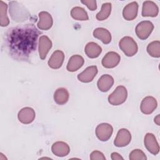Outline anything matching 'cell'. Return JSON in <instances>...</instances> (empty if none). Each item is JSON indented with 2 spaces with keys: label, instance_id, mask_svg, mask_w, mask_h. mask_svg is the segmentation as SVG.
<instances>
[{
  "label": "cell",
  "instance_id": "6da1fadb",
  "mask_svg": "<svg viewBox=\"0 0 160 160\" xmlns=\"http://www.w3.org/2000/svg\"><path fill=\"white\" fill-rule=\"evenodd\" d=\"M40 34L32 24L18 25L9 29L4 40L7 52L16 60H28L36 49Z\"/></svg>",
  "mask_w": 160,
  "mask_h": 160
},
{
  "label": "cell",
  "instance_id": "7a4b0ae2",
  "mask_svg": "<svg viewBox=\"0 0 160 160\" xmlns=\"http://www.w3.org/2000/svg\"><path fill=\"white\" fill-rule=\"evenodd\" d=\"M9 12L12 19L16 22H22L28 19L30 14L27 9L17 1L9 2Z\"/></svg>",
  "mask_w": 160,
  "mask_h": 160
},
{
  "label": "cell",
  "instance_id": "3957f363",
  "mask_svg": "<svg viewBox=\"0 0 160 160\" xmlns=\"http://www.w3.org/2000/svg\"><path fill=\"white\" fill-rule=\"evenodd\" d=\"M119 46L125 55L129 57L135 55L138 50L137 43L131 37L129 36H125L122 38L119 42Z\"/></svg>",
  "mask_w": 160,
  "mask_h": 160
},
{
  "label": "cell",
  "instance_id": "277c9868",
  "mask_svg": "<svg viewBox=\"0 0 160 160\" xmlns=\"http://www.w3.org/2000/svg\"><path fill=\"white\" fill-rule=\"evenodd\" d=\"M128 97V91L123 86H118L108 96L109 102L114 106H118L125 102Z\"/></svg>",
  "mask_w": 160,
  "mask_h": 160
},
{
  "label": "cell",
  "instance_id": "5b68a950",
  "mask_svg": "<svg viewBox=\"0 0 160 160\" xmlns=\"http://www.w3.org/2000/svg\"><path fill=\"white\" fill-rule=\"evenodd\" d=\"M154 29L153 24L149 21H143L138 24L136 27V34L142 40L147 39Z\"/></svg>",
  "mask_w": 160,
  "mask_h": 160
},
{
  "label": "cell",
  "instance_id": "8992f818",
  "mask_svg": "<svg viewBox=\"0 0 160 160\" xmlns=\"http://www.w3.org/2000/svg\"><path fill=\"white\" fill-rule=\"evenodd\" d=\"M112 132V126L108 123H101L96 128V135L101 141H106L109 140Z\"/></svg>",
  "mask_w": 160,
  "mask_h": 160
},
{
  "label": "cell",
  "instance_id": "52a82bcc",
  "mask_svg": "<svg viewBox=\"0 0 160 160\" xmlns=\"http://www.w3.org/2000/svg\"><path fill=\"white\" fill-rule=\"evenodd\" d=\"M131 140L130 132L124 128L118 131L116 137L114 141V144L117 147H124L128 145Z\"/></svg>",
  "mask_w": 160,
  "mask_h": 160
},
{
  "label": "cell",
  "instance_id": "ba28073f",
  "mask_svg": "<svg viewBox=\"0 0 160 160\" xmlns=\"http://www.w3.org/2000/svg\"><path fill=\"white\" fill-rule=\"evenodd\" d=\"M144 146L147 150L154 155L159 152V146L155 136L152 133H147L144 137Z\"/></svg>",
  "mask_w": 160,
  "mask_h": 160
},
{
  "label": "cell",
  "instance_id": "9c48e42d",
  "mask_svg": "<svg viewBox=\"0 0 160 160\" xmlns=\"http://www.w3.org/2000/svg\"><path fill=\"white\" fill-rule=\"evenodd\" d=\"M121 57L116 52L111 51L108 52L102 59V65L106 68H113L120 62Z\"/></svg>",
  "mask_w": 160,
  "mask_h": 160
},
{
  "label": "cell",
  "instance_id": "30bf717a",
  "mask_svg": "<svg viewBox=\"0 0 160 160\" xmlns=\"http://www.w3.org/2000/svg\"><path fill=\"white\" fill-rule=\"evenodd\" d=\"M36 116L34 110L29 107H26L21 109L18 115L19 121L23 124H30L31 123Z\"/></svg>",
  "mask_w": 160,
  "mask_h": 160
},
{
  "label": "cell",
  "instance_id": "8fae6325",
  "mask_svg": "<svg viewBox=\"0 0 160 160\" xmlns=\"http://www.w3.org/2000/svg\"><path fill=\"white\" fill-rule=\"evenodd\" d=\"M158 105L156 99L152 96H147L144 98L140 106L141 111L145 114H149L152 113Z\"/></svg>",
  "mask_w": 160,
  "mask_h": 160
},
{
  "label": "cell",
  "instance_id": "7c38bea8",
  "mask_svg": "<svg viewBox=\"0 0 160 160\" xmlns=\"http://www.w3.org/2000/svg\"><path fill=\"white\" fill-rule=\"evenodd\" d=\"M39 21L38 22V27L41 30L49 29L53 24V20L51 15L46 11H41L39 13Z\"/></svg>",
  "mask_w": 160,
  "mask_h": 160
},
{
  "label": "cell",
  "instance_id": "4fadbf2b",
  "mask_svg": "<svg viewBox=\"0 0 160 160\" xmlns=\"http://www.w3.org/2000/svg\"><path fill=\"white\" fill-rule=\"evenodd\" d=\"M52 47V42L46 36H41L39 39V54L41 59H44Z\"/></svg>",
  "mask_w": 160,
  "mask_h": 160
},
{
  "label": "cell",
  "instance_id": "5bb4252c",
  "mask_svg": "<svg viewBox=\"0 0 160 160\" xmlns=\"http://www.w3.org/2000/svg\"><path fill=\"white\" fill-rule=\"evenodd\" d=\"M64 59V54L62 51L56 50L51 55L48 61V66L52 69H59L62 65Z\"/></svg>",
  "mask_w": 160,
  "mask_h": 160
},
{
  "label": "cell",
  "instance_id": "9a60e30c",
  "mask_svg": "<svg viewBox=\"0 0 160 160\" xmlns=\"http://www.w3.org/2000/svg\"><path fill=\"white\" fill-rule=\"evenodd\" d=\"M97 73L98 68L96 66H89L78 75V79L82 82H89L93 80Z\"/></svg>",
  "mask_w": 160,
  "mask_h": 160
},
{
  "label": "cell",
  "instance_id": "2e32d148",
  "mask_svg": "<svg viewBox=\"0 0 160 160\" xmlns=\"http://www.w3.org/2000/svg\"><path fill=\"white\" fill-rule=\"evenodd\" d=\"M159 8L156 4L151 1L143 2L142 9V16L143 17H155L158 16Z\"/></svg>",
  "mask_w": 160,
  "mask_h": 160
},
{
  "label": "cell",
  "instance_id": "e0dca14e",
  "mask_svg": "<svg viewBox=\"0 0 160 160\" xmlns=\"http://www.w3.org/2000/svg\"><path fill=\"white\" fill-rule=\"evenodd\" d=\"M138 4L134 1L127 4L123 9L122 16L127 21H132L134 19L138 14Z\"/></svg>",
  "mask_w": 160,
  "mask_h": 160
},
{
  "label": "cell",
  "instance_id": "ac0fdd59",
  "mask_svg": "<svg viewBox=\"0 0 160 160\" xmlns=\"http://www.w3.org/2000/svg\"><path fill=\"white\" fill-rule=\"evenodd\" d=\"M51 151L54 155L64 157L69 153L70 148L67 143L63 141H57L52 145Z\"/></svg>",
  "mask_w": 160,
  "mask_h": 160
},
{
  "label": "cell",
  "instance_id": "d6986e66",
  "mask_svg": "<svg viewBox=\"0 0 160 160\" xmlns=\"http://www.w3.org/2000/svg\"><path fill=\"white\" fill-rule=\"evenodd\" d=\"M114 84L113 78L109 74H103L98 79L97 85L98 89L102 92L109 91Z\"/></svg>",
  "mask_w": 160,
  "mask_h": 160
},
{
  "label": "cell",
  "instance_id": "ffe728a7",
  "mask_svg": "<svg viewBox=\"0 0 160 160\" xmlns=\"http://www.w3.org/2000/svg\"><path fill=\"white\" fill-rule=\"evenodd\" d=\"M84 58L78 54L72 56L69 59L67 64V70L70 72H74L81 68L84 64Z\"/></svg>",
  "mask_w": 160,
  "mask_h": 160
},
{
  "label": "cell",
  "instance_id": "44dd1931",
  "mask_svg": "<svg viewBox=\"0 0 160 160\" xmlns=\"http://www.w3.org/2000/svg\"><path fill=\"white\" fill-rule=\"evenodd\" d=\"M86 54L90 58H98L102 52V48L99 45L94 42H88L84 48Z\"/></svg>",
  "mask_w": 160,
  "mask_h": 160
},
{
  "label": "cell",
  "instance_id": "7402d4cb",
  "mask_svg": "<svg viewBox=\"0 0 160 160\" xmlns=\"http://www.w3.org/2000/svg\"><path fill=\"white\" fill-rule=\"evenodd\" d=\"M69 94L68 91L64 88H58L54 94V100L59 105L66 104L69 99Z\"/></svg>",
  "mask_w": 160,
  "mask_h": 160
},
{
  "label": "cell",
  "instance_id": "603a6c76",
  "mask_svg": "<svg viewBox=\"0 0 160 160\" xmlns=\"http://www.w3.org/2000/svg\"><path fill=\"white\" fill-rule=\"evenodd\" d=\"M94 38L100 39L104 44H109L111 41V35L110 32L103 28H98L93 31Z\"/></svg>",
  "mask_w": 160,
  "mask_h": 160
},
{
  "label": "cell",
  "instance_id": "cb8c5ba5",
  "mask_svg": "<svg viewBox=\"0 0 160 160\" xmlns=\"http://www.w3.org/2000/svg\"><path fill=\"white\" fill-rule=\"evenodd\" d=\"M71 15L76 20L86 21L89 19L87 12L82 8L78 6L74 7L71 9Z\"/></svg>",
  "mask_w": 160,
  "mask_h": 160
},
{
  "label": "cell",
  "instance_id": "d4e9b609",
  "mask_svg": "<svg viewBox=\"0 0 160 160\" xmlns=\"http://www.w3.org/2000/svg\"><path fill=\"white\" fill-rule=\"evenodd\" d=\"M111 11V4L106 2L102 4L101 11L96 14V19L98 21H103L106 19L110 15Z\"/></svg>",
  "mask_w": 160,
  "mask_h": 160
},
{
  "label": "cell",
  "instance_id": "484cf974",
  "mask_svg": "<svg viewBox=\"0 0 160 160\" xmlns=\"http://www.w3.org/2000/svg\"><path fill=\"white\" fill-rule=\"evenodd\" d=\"M8 5L2 1H0V24L2 27L7 26L9 24V20L7 15Z\"/></svg>",
  "mask_w": 160,
  "mask_h": 160
},
{
  "label": "cell",
  "instance_id": "4316f807",
  "mask_svg": "<svg viewBox=\"0 0 160 160\" xmlns=\"http://www.w3.org/2000/svg\"><path fill=\"white\" fill-rule=\"evenodd\" d=\"M147 52L152 57L159 58L160 42L159 41H154L150 42L147 46Z\"/></svg>",
  "mask_w": 160,
  "mask_h": 160
},
{
  "label": "cell",
  "instance_id": "83f0119b",
  "mask_svg": "<svg viewBox=\"0 0 160 160\" xmlns=\"http://www.w3.org/2000/svg\"><path fill=\"white\" fill-rule=\"evenodd\" d=\"M146 159L145 154L141 149H134L129 154L130 160H146Z\"/></svg>",
  "mask_w": 160,
  "mask_h": 160
},
{
  "label": "cell",
  "instance_id": "f1b7e54d",
  "mask_svg": "<svg viewBox=\"0 0 160 160\" xmlns=\"http://www.w3.org/2000/svg\"><path fill=\"white\" fill-rule=\"evenodd\" d=\"M90 159L91 160H105L106 158L101 152L99 151H94L91 152Z\"/></svg>",
  "mask_w": 160,
  "mask_h": 160
},
{
  "label": "cell",
  "instance_id": "f546056e",
  "mask_svg": "<svg viewBox=\"0 0 160 160\" xmlns=\"http://www.w3.org/2000/svg\"><path fill=\"white\" fill-rule=\"evenodd\" d=\"M82 4H85L89 10L94 11L97 8L96 1L95 0H86V1H81Z\"/></svg>",
  "mask_w": 160,
  "mask_h": 160
},
{
  "label": "cell",
  "instance_id": "4dcf8cb0",
  "mask_svg": "<svg viewBox=\"0 0 160 160\" xmlns=\"http://www.w3.org/2000/svg\"><path fill=\"white\" fill-rule=\"evenodd\" d=\"M111 158L112 160H120V159H123V158L118 152H112L111 154Z\"/></svg>",
  "mask_w": 160,
  "mask_h": 160
},
{
  "label": "cell",
  "instance_id": "1f68e13d",
  "mask_svg": "<svg viewBox=\"0 0 160 160\" xmlns=\"http://www.w3.org/2000/svg\"><path fill=\"white\" fill-rule=\"evenodd\" d=\"M154 122L159 126L160 125V118H159V114H158L155 118H154Z\"/></svg>",
  "mask_w": 160,
  "mask_h": 160
}]
</instances>
